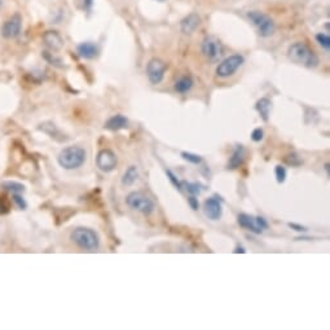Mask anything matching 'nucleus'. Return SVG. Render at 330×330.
Listing matches in <instances>:
<instances>
[{"instance_id":"nucleus-1","label":"nucleus","mask_w":330,"mask_h":330,"mask_svg":"<svg viewBox=\"0 0 330 330\" xmlns=\"http://www.w3.org/2000/svg\"><path fill=\"white\" fill-rule=\"evenodd\" d=\"M288 56L293 62L304 65L305 68L312 69L319 65V57L312 50H309V47L305 46L304 43L297 42L291 44L288 50Z\"/></svg>"},{"instance_id":"nucleus-2","label":"nucleus","mask_w":330,"mask_h":330,"mask_svg":"<svg viewBox=\"0 0 330 330\" xmlns=\"http://www.w3.org/2000/svg\"><path fill=\"white\" fill-rule=\"evenodd\" d=\"M85 152L81 146H68L58 154V165L65 170H75L85 162Z\"/></svg>"},{"instance_id":"nucleus-3","label":"nucleus","mask_w":330,"mask_h":330,"mask_svg":"<svg viewBox=\"0 0 330 330\" xmlns=\"http://www.w3.org/2000/svg\"><path fill=\"white\" fill-rule=\"evenodd\" d=\"M71 241L75 242L79 248L88 250V251H93L96 250L100 245V238L97 233L89 228L79 227L75 228L74 231L70 234Z\"/></svg>"},{"instance_id":"nucleus-4","label":"nucleus","mask_w":330,"mask_h":330,"mask_svg":"<svg viewBox=\"0 0 330 330\" xmlns=\"http://www.w3.org/2000/svg\"><path fill=\"white\" fill-rule=\"evenodd\" d=\"M248 17L254 24V26L258 28V32L263 38H268V36L274 35L275 22L270 16H267V14L259 11H251L248 13Z\"/></svg>"},{"instance_id":"nucleus-5","label":"nucleus","mask_w":330,"mask_h":330,"mask_svg":"<svg viewBox=\"0 0 330 330\" xmlns=\"http://www.w3.org/2000/svg\"><path fill=\"white\" fill-rule=\"evenodd\" d=\"M126 203L128 205V207H131V209L136 210V211H140L144 215H150L156 209L152 199L148 195L142 194L141 192L130 193L127 195V198H126Z\"/></svg>"},{"instance_id":"nucleus-6","label":"nucleus","mask_w":330,"mask_h":330,"mask_svg":"<svg viewBox=\"0 0 330 330\" xmlns=\"http://www.w3.org/2000/svg\"><path fill=\"white\" fill-rule=\"evenodd\" d=\"M245 58L240 55H233V56L227 57L225 60H223L217 68V75L220 78H228L233 75L238 69L241 68L244 64Z\"/></svg>"},{"instance_id":"nucleus-7","label":"nucleus","mask_w":330,"mask_h":330,"mask_svg":"<svg viewBox=\"0 0 330 330\" xmlns=\"http://www.w3.org/2000/svg\"><path fill=\"white\" fill-rule=\"evenodd\" d=\"M237 220L238 224L242 228H246L248 231L252 232V233L260 234L264 229L268 228L267 220L262 217H252V215H248V214H240Z\"/></svg>"},{"instance_id":"nucleus-8","label":"nucleus","mask_w":330,"mask_h":330,"mask_svg":"<svg viewBox=\"0 0 330 330\" xmlns=\"http://www.w3.org/2000/svg\"><path fill=\"white\" fill-rule=\"evenodd\" d=\"M167 65L160 58H152L146 65V75L152 84H160L165 78Z\"/></svg>"},{"instance_id":"nucleus-9","label":"nucleus","mask_w":330,"mask_h":330,"mask_svg":"<svg viewBox=\"0 0 330 330\" xmlns=\"http://www.w3.org/2000/svg\"><path fill=\"white\" fill-rule=\"evenodd\" d=\"M118 160L115 153L110 149L100 150L96 158V165L103 172H110L117 167Z\"/></svg>"},{"instance_id":"nucleus-10","label":"nucleus","mask_w":330,"mask_h":330,"mask_svg":"<svg viewBox=\"0 0 330 330\" xmlns=\"http://www.w3.org/2000/svg\"><path fill=\"white\" fill-rule=\"evenodd\" d=\"M22 28V18L20 14H13L11 18H8L1 26V35L7 39H13L20 35Z\"/></svg>"},{"instance_id":"nucleus-11","label":"nucleus","mask_w":330,"mask_h":330,"mask_svg":"<svg viewBox=\"0 0 330 330\" xmlns=\"http://www.w3.org/2000/svg\"><path fill=\"white\" fill-rule=\"evenodd\" d=\"M202 54L209 58L210 61L218 60L221 56V46L215 38L207 36L202 42Z\"/></svg>"},{"instance_id":"nucleus-12","label":"nucleus","mask_w":330,"mask_h":330,"mask_svg":"<svg viewBox=\"0 0 330 330\" xmlns=\"http://www.w3.org/2000/svg\"><path fill=\"white\" fill-rule=\"evenodd\" d=\"M203 211H205V215L209 218L210 220H219L223 215V207H221V203L219 202V199L214 198H207L205 202H203Z\"/></svg>"},{"instance_id":"nucleus-13","label":"nucleus","mask_w":330,"mask_h":330,"mask_svg":"<svg viewBox=\"0 0 330 330\" xmlns=\"http://www.w3.org/2000/svg\"><path fill=\"white\" fill-rule=\"evenodd\" d=\"M199 24H201V18L197 13H191L188 14L187 17H184L180 22V30L183 34L188 35V34H192L195 28H198Z\"/></svg>"},{"instance_id":"nucleus-14","label":"nucleus","mask_w":330,"mask_h":330,"mask_svg":"<svg viewBox=\"0 0 330 330\" xmlns=\"http://www.w3.org/2000/svg\"><path fill=\"white\" fill-rule=\"evenodd\" d=\"M43 40L46 46L52 51H60L64 47V39L57 31H47L43 35Z\"/></svg>"},{"instance_id":"nucleus-15","label":"nucleus","mask_w":330,"mask_h":330,"mask_svg":"<svg viewBox=\"0 0 330 330\" xmlns=\"http://www.w3.org/2000/svg\"><path fill=\"white\" fill-rule=\"evenodd\" d=\"M104 127L110 131H119V130L128 127V119L122 114H117V115L109 118L104 124Z\"/></svg>"},{"instance_id":"nucleus-16","label":"nucleus","mask_w":330,"mask_h":330,"mask_svg":"<svg viewBox=\"0 0 330 330\" xmlns=\"http://www.w3.org/2000/svg\"><path fill=\"white\" fill-rule=\"evenodd\" d=\"M77 51H78L79 56L83 57V58H87V60H92V58H95L99 55V48L92 42L81 43L77 47Z\"/></svg>"},{"instance_id":"nucleus-17","label":"nucleus","mask_w":330,"mask_h":330,"mask_svg":"<svg viewBox=\"0 0 330 330\" xmlns=\"http://www.w3.org/2000/svg\"><path fill=\"white\" fill-rule=\"evenodd\" d=\"M255 109L256 111L259 113V115L262 117L263 121L268 122V119H270L271 109H272V103H271V100H268L267 97H263V99L258 100L255 104Z\"/></svg>"},{"instance_id":"nucleus-18","label":"nucleus","mask_w":330,"mask_h":330,"mask_svg":"<svg viewBox=\"0 0 330 330\" xmlns=\"http://www.w3.org/2000/svg\"><path fill=\"white\" fill-rule=\"evenodd\" d=\"M244 160H245V149L244 146L238 145L236 149H234L233 154L229 158V162H228V168L234 170V168H238L244 164Z\"/></svg>"},{"instance_id":"nucleus-19","label":"nucleus","mask_w":330,"mask_h":330,"mask_svg":"<svg viewBox=\"0 0 330 330\" xmlns=\"http://www.w3.org/2000/svg\"><path fill=\"white\" fill-rule=\"evenodd\" d=\"M138 178V171L136 166H130L126 170V172L123 174V178H122V184L126 185V187H131L132 184H135V181Z\"/></svg>"},{"instance_id":"nucleus-20","label":"nucleus","mask_w":330,"mask_h":330,"mask_svg":"<svg viewBox=\"0 0 330 330\" xmlns=\"http://www.w3.org/2000/svg\"><path fill=\"white\" fill-rule=\"evenodd\" d=\"M192 85L193 81L191 77H183V78H180L178 82L175 83V91L179 93H185L192 88Z\"/></svg>"},{"instance_id":"nucleus-21","label":"nucleus","mask_w":330,"mask_h":330,"mask_svg":"<svg viewBox=\"0 0 330 330\" xmlns=\"http://www.w3.org/2000/svg\"><path fill=\"white\" fill-rule=\"evenodd\" d=\"M3 188L7 189L12 194H22L25 192V185L17 183V181H5L3 183Z\"/></svg>"},{"instance_id":"nucleus-22","label":"nucleus","mask_w":330,"mask_h":330,"mask_svg":"<svg viewBox=\"0 0 330 330\" xmlns=\"http://www.w3.org/2000/svg\"><path fill=\"white\" fill-rule=\"evenodd\" d=\"M181 185H183V187H185L187 192L191 193L192 195H199L201 193H202L203 189H205L202 185L198 184V183H187V181H183V183H181Z\"/></svg>"},{"instance_id":"nucleus-23","label":"nucleus","mask_w":330,"mask_h":330,"mask_svg":"<svg viewBox=\"0 0 330 330\" xmlns=\"http://www.w3.org/2000/svg\"><path fill=\"white\" fill-rule=\"evenodd\" d=\"M181 157H183V160L188 161V162H191V164L193 165H199L202 162V158L199 156H197V154H193V153L181 152Z\"/></svg>"},{"instance_id":"nucleus-24","label":"nucleus","mask_w":330,"mask_h":330,"mask_svg":"<svg viewBox=\"0 0 330 330\" xmlns=\"http://www.w3.org/2000/svg\"><path fill=\"white\" fill-rule=\"evenodd\" d=\"M275 175H276L277 183H278V184H282V183H285V180H286V168H285L284 166L278 165V166H276V168H275Z\"/></svg>"},{"instance_id":"nucleus-25","label":"nucleus","mask_w":330,"mask_h":330,"mask_svg":"<svg viewBox=\"0 0 330 330\" xmlns=\"http://www.w3.org/2000/svg\"><path fill=\"white\" fill-rule=\"evenodd\" d=\"M316 40L320 46L325 48L327 51L330 50V36L328 34H324V32H320L316 35Z\"/></svg>"},{"instance_id":"nucleus-26","label":"nucleus","mask_w":330,"mask_h":330,"mask_svg":"<svg viewBox=\"0 0 330 330\" xmlns=\"http://www.w3.org/2000/svg\"><path fill=\"white\" fill-rule=\"evenodd\" d=\"M166 174H167V176H168V179H170L171 183H172V184H174L175 187H176V188L179 189V191H181V189H183L181 181H179V179L176 178V176H175L174 172H172V171H170V170H167Z\"/></svg>"},{"instance_id":"nucleus-27","label":"nucleus","mask_w":330,"mask_h":330,"mask_svg":"<svg viewBox=\"0 0 330 330\" xmlns=\"http://www.w3.org/2000/svg\"><path fill=\"white\" fill-rule=\"evenodd\" d=\"M13 201L18 206V209L25 210L26 206H28V205H26V201L24 199V197H22L21 194H13Z\"/></svg>"},{"instance_id":"nucleus-28","label":"nucleus","mask_w":330,"mask_h":330,"mask_svg":"<svg viewBox=\"0 0 330 330\" xmlns=\"http://www.w3.org/2000/svg\"><path fill=\"white\" fill-rule=\"evenodd\" d=\"M286 162L291 166H299V165H302L303 161L297 154H290V156L286 157Z\"/></svg>"},{"instance_id":"nucleus-29","label":"nucleus","mask_w":330,"mask_h":330,"mask_svg":"<svg viewBox=\"0 0 330 330\" xmlns=\"http://www.w3.org/2000/svg\"><path fill=\"white\" fill-rule=\"evenodd\" d=\"M263 136H264V132H263L262 128H255V130L251 132V140H252V141H255V142L262 141Z\"/></svg>"},{"instance_id":"nucleus-30","label":"nucleus","mask_w":330,"mask_h":330,"mask_svg":"<svg viewBox=\"0 0 330 330\" xmlns=\"http://www.w3.org/2000/svg\"><path fill=\"white\" fill-rule=\"evenodd\" d=\"M188 203H189V206H191V209L194 210V211H197V210L199 209L198 198H195V195H191V197H189Z\"/></svg>"},{"instance_id":"nucleus-31","label":"nucleus","mask_w":330,"mask_h":330,"mask_svg":"<svg viewBox=\"0 0 330 330\" xmlns=\"http://www.w3.org/2000/svg\"><path fill=\"white\" fill-rule=\"evenodd\" d=\"M44 57H46L47 60L50 61L52 65H56V66H60L61 60L60 58H57V57L52 56V54H48V52H44Z\"/></svg>"},{"instance_id":"nucleus-32","label":"nucleus","mask_w":330,"mask_h":330,"mask_svg":"<svg viewBox=\"0 0 330 330\" xmlns=\"http://www.w3.org/2000/svg\"><path fill=\"white\" fill-rule=\"evenodd\" d=\"M288 225L291 228V229H294V231H297V232H307V228L303 227V225H301V224L289 223Z\"/></svg>"},{"instance_id":"nucleus-33","label":"nucleus","mask_w":330,"mask_h":330,"mask_svg":"<svg viewBox=\"0 0 330 330\" xmlns=\"http://www.w3.org/2000/svg\"><path fill=\"white\" fill-rule=\"evenodd\" d=\"M234 254H238V252H241V254H245L246 250L242 246H238V248H236V250H234Z\"/></svg>"},{"instance_id":"nucleus-34","label":"nucleus","mask_w":330,"mask_h":330,"mask_svg":"<svg viewBox=\"0 0 330 330\" xmlns=\"http://www.w3.org/2000/svg\"><path fill=\"white\" fill-rule=\"evenodd\" d=\"M157 1H164V0H157Z\"/></svg>"}]
</instances>
